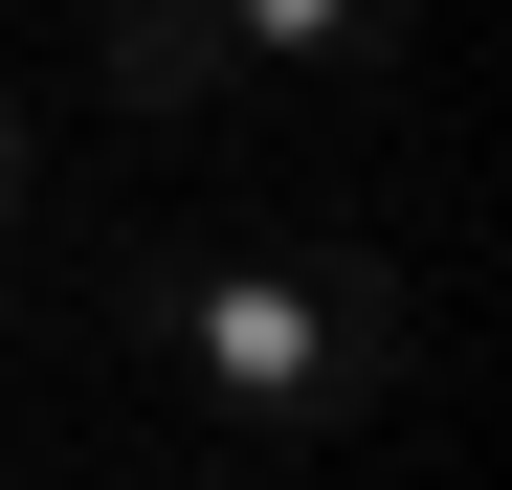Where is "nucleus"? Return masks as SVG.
Segmentation results:
<instances>
[{
	"instance_id": "1",
	"label": "nucleus",
	"mask_w": 512,
	"mask_h": 490,
	"mask_svg": "<svg viewBox=\"0 0 512 490\" xmlns=\"http://www.w3.org/2000/svg\"><path fill=\"white\" fill-rule=\"evenodd\" d=\"M134 312L201 357V401H223V424H268V446L401 379V290L357 268V245H223V268H134Z\"/></svg>"
},
{
	"instance_id": "2",
	"label": "nucleus",
	"mask_w": 512,
	"mask_h": 490,
	"mask_svg": "<svg viewBox=\"0 0 512 490\" xmlns=\"http://www.w3.org/2000/svg\"><path fill=\"white\" fill-rule=\"evenodd\" d=\"M223 67H245V45H223V0H112V112H201Z\"/></svg>"
},
{
	"instance_id": "3",
	"label": "nucleus",
	"mask_w": 512,
	"mask_h": 490,
	"mask_svg": "<svg viewBox=\"0 0 512 490\" xmlns=\"http://www.w3.org/2000/svg\"><path fill=\"white\" fill-rule=\"evenodd\" d=\"M223 45H268V67H379L401 0H223Z\"/></svg>"
},
{
	"instance_id": "4",
	"label": "nucleus",
	"mask_w": 512,
	"mask_h": 490,
	"mask_svg": "<svg viewBox=\"0 0 512 490\" xmlns=\"http://www.w3.org/2000/svg\"><path fill=\"white\" fill-rule=\"evenodd\" d=\"M0 223H23V112H0Z\"/></svg>"
}]
</instances>
